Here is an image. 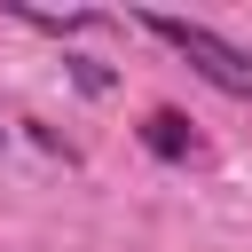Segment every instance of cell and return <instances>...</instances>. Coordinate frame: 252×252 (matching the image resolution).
<instances>
[{
  "instance_id": "7a4b0ae2",
  "label": "cell",
  "mask_w": 252,
  "mask_h": 252,
  "mask_svg": "<svg viewBox=\"0 0 252 252\" xmlns=\"http://www.w3.org/2000/svg\"><path fill=\"white\" fill-rule=\"evenodd\" d=\"M142 142H150V158H165V165L205 158V142H197V126H189L181 110H150V118H142Z\"/></svg>"
},
{
  "instance_id": "6da1fadb",
  "label": "cell",
  "mask_w": 252,
  "mask_h": 252,
  "mask_svg": "<svg viewBox=\"0 0 252 252\" xmlns=\"http://www.w3.org/2000/svg\"><path fill=\"white\" fill-rule=\"evenodd\" d=\"M142 32H158L173 55H189V71H197L205 87H220V94L252 102V55H244L236 39H220V32L189 24V16H142Z\"/></svg>"
}]
</instances>
